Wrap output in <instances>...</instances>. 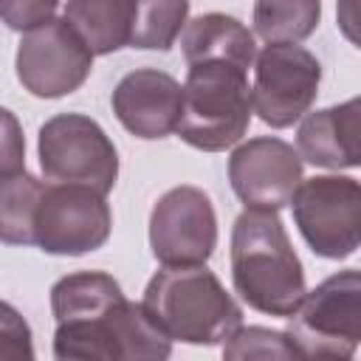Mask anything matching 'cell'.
<instances>
[{
	"label": "cell",
	"instance_id": "1",
	"mask_svg": "<svg viewBox=\"0 0 361 361\" xmlns=\"http://www.w3.org/2000/svg\"><path fill=\"white\" fill-rule=\"evenodd\" d=\"M56 361H169L172 338L144 302H130L104 271H76L54 282Z\"/></svg>",
	"mask_w": 361,
	"mask_h": 361
},
{
	"label": "cell",
	"instance_id": "2",
	"mask_svg": "<svg viewBox=\"0 0 361 361\" xmlns=\"http://www.w3.org/2000/svg\"><path fill=\"white\" fill-rule=\"evenodd\" d=\"M113 214L102 192L34 175H0V237L6 245H37L45 254L79 257L107 243Z\"/></svg>",
	"mask_w": 361,
	"mask_h": 361
},
{
	"label": "cell",
	"instance_id": "3",
	"mask_svg": "<svg viewBox=\"0 0 361 361\" xmlns=\"http://www.w3.org/2000/svg\"><path fill=\"white\" fill-rule=\"evenodd\" d=\"M231 282L248 307L268 316L290 319L305 302V271L276 212L245 209L234 220Z\"/></svg>",
	"mask_w": 361,
	"mask_h": 361
},
{
	"label": "cell",
	"instance_id": "4",
	"mask_svg": "<svg viewBox=\"0 0 361 361\" xmlns=\"http://www.w3.org/2000/svg\"><path fill=\"white\" fill-rule=\"evenodd\" d=\"M152 322L183 344H226L243 327V310L206 265L164 268L144 290Z\"/></svg>",
	"mask_w": 361,
	"mask_h": 361
},
{
	"label": "cell",
	"instance_id": "5",
	"mask_svg": "<svg viewBox=\"0 0 361 361\" xmlns=\"http://www.w3.org/2000/svg\"><path fill=\"white\" fill-rule=\"evenodd\" d=\"M245 73L228 62L189 65L178 124L180 141L203 152H223L245 135L254 110Z\"/></svg>",
	"mask_w": 361,
	"mask_h": 361
},
{
	"label": "cell",
	"instance_id": "6",
	"mask_svg": "<svg viewBox=\"0 0 361 361\" xmlns=\"http://www.w3.org/2000/svg\"><path fill=\"white\" fill-rule=\"evenodd\" d=\"M285 333L307 361L353 358L361 344V268L338 271L307 290Z\"/></svg>",
	"mask_w": 361,
	"mask_h": 361
},
{
	"label": "cell",
	"instance_id": "7",
	"mask_svg": "<svg viewBox=\"0 0 361 361\" xmlns=\"http://www.w3.org/2000/svg\"><path fill=\"white\" fill-rule=\"evenodd\" d=\"M39 166L54 183H79L107 195L118 178V152L99 121L59 113L39 127Z\"/></svg>",
	"mask_w": 361,
	"mask_h": 361
},
{
	"label": "cell",
	"instance_id": "8",
	"mask_svg": "<svg viewBox=\"0 0 361 361\" xmlns=\"http://www.w3.org/2000/svg\"><path fill=\"white\" fill-rule=\"evenodd\" d=\"M293 220L313 254L344 259L361 248V180L347 175H316L302 180Z\"/></svg>",
	"mask_w": 361,
	"mask_h": 361
},
{
	"label": "cell",
	"instance_id": "9",
	"mask_svg": "<svg viewBox=\"0 0 361 361\" xmlns=\"http://www.w3.org/2000/svg\"><path fill=\"white\" fill-rule=\"evenodd\" d=\"M217 245L212 197L197 186H175L158 197L149 214V248L164 268L206 265Z\"/></svg>",
	"mask_w": 361,
	"mask_h": 361
},
{
	"label": "cell",
	"instance_id": "10",
	"mask_svg": "<svg viewBox=\"0 0 361 361\" xmlns=\"http://www.w3.org/2000/svg\"><path fill=\"white\" fill-rule=\"evenodd\" d=\"M93 68V51L65 17L23 34L17 45V79L39 99H59L85 85Z\"/></svg>",
	"mask_w": 361,
	"mask_h": 361
},
{
	"label": "cell",
	"instance_id": "11",
	"mask_svg": "<svg viewBox=\"0 0 361 361\" xmlns=\"http://www.w3.org/2000/svg\"><path fill=\"white\" fill-rule=\"evenodd\" d=\"M319 59L302 45H265L254 62V113L274 130L296 124L316 102Z\"/></svg>",
	"mask_w": 361,
	"mask_h": 361
},
{
	"label": "cell",
	"instance_id": "12",
	"mask_svg": "<svg viewBox=\"0 0 361 361\" xmlns=\"http://www.w3.org/2000/svg\"><path fill=\"white\" fill-rule=\"evenodd\" d=\"M228 180L245 209L279 212L302 186V155L282 138H251L231 152Z\"/></svg>",
	"mask_w": 361,
	"mask_h": 361
},
{
	"label": "cell",
	"instance_id": "13",
	"mask_svg": "<svg viewBox=\"0 0 361 361\" xmlns=\"http://www.w3.org/2000/svg\"><path fill=\"white\" fill-rule=\"evenodd\" d=\"M110 102L124 130L147 141L178 133L183 116L180 82L158 68H138L121 76Z\"/></svg>",
	"mask_w": 361,
	"mask_h": 361
},
{
	"label": "cell",
	"instance_id": "14",
	"mask_svg": "<svg viewBox=\"0 0 361 361\" xmlns=\"http://www.w3.org/2000/svg\"><path fill=\"white\" fill-rule=\"evenodd\" d=\"M302 161L324 169L361 166V96L307 113L296 133Z\"/></svg>",
	"mask_w": 361,
	"mask_h": 361
},
{
	"label": "cell",
	"instance_id": "15",
	"mask_svg": "<svg viewBox=\"0 0 361 361\" xmlns=\"http://www.w3.org/2000/svg\"><path fill=\"white\" fill-rule=\"evenodd\" d=\"M180 51L186 65L200 62H228L248 71L257 62V45L248 25H243L231 14L209 11L186 23L180 37Z\"/></svg>",
	"mask_w": 361,
	"mask_h": 361
},
{
	"label": "cell",
	"instance_id": "16",
	"mask_svg": "<svg viewBox=\"0 0 361 361\" xmlns=\"http://www.w3.org/2000/svg\"><path fill=\"white\" fill-rule=\"evenodd\" d=\"M62 17L76 28L93 56H107L133 42L138 17L135 0H71Z\"/></svg>",
	"mask_w": 361,
	"mask_h": 361
},
{
	"label": "cell",
	"instance_id": "17",
	"mask_svg": "<svg viewBox=\"0 0 361 361\" xmlns=\"http://www.w3.org/2000/svg\"><path fill=\"white\" fill-rule=\"evenodd\" d=\"M319 0H290V3H254V31L268 45H296L310 37L319 25Z\"/></svg>",
	"mask_w": 361,
	"mask_h": 361
},
{
	"label": "cell",
	"instance_id": "18",
	"mask_svg": "<svg viewBox=\"0 0 361 361\" xmlns=\"http://www.w3.org/2000/svg\"><path fill=\"white\" fill-rule=\"evenodd\" d=\"M223 361H307V358L288 333L248 324L240 327L223 344Z\"/></svg>",
	"mask_w": 361,
	"mask_h": 361
},
{
	"label": "cell",
	"instance_id": "19",
	"mask_svg": "<svg viewBox=\"0 0 361 361\" xmlns=\"http://www.w3.org/2000/svg\"><path fill=\"white\" fill-rule=\"evenodd\" d=\"M189 3H138V17L133 28L130 48H147V51H169L180 28L186 25Z\"/></svg>",
	"mask_w": 361,
	"mask_h": 361
},
{
	"label": "cell",
	"instance_id": "20",
	"mask_svg": "<svg viewBox=\"0 0 361 361\" xmlns=\"http://www.w3.org/2000/svg\"><path fill=\"white\" fill-rule=\"evenodd\" d=\"M0 313H3L0 316V358L3 361H34L28 322L8 302H3Z\"/></svg>",
	"mask_w": 361,
	"mask_h": 361
},
{
	"label": "cell",
	"instance_id": "21",
	"mask_svg": "<svg viewBox=\"0 0 361 361\" xmlns=\"http://www.w3.org/2000/svg\"><path fill=\"white\" fill-rule=\"evenodd\" d=\"M0 14L8 28L28 34L54 20L56 3L54 0H6V3H0Z\"/></svg>",
	"mask_w": 361,
	"mask_h": 361
},
{
	"label": "cell",
	"instance_id": "22",
	"mask_svg": "<svg viewBox=\"0 0 361 361\" xmlns=\"http://www.w3.org/2000/svg\"><path fill=\"white\" fill-rule=\"evenodd\" d=\"M3 121H6V144H3V175H14V172H23L25 169V161H23V152H25V144H23V135L17 130V121L8 110H3Z\"/></svg>",
	"mask_w": 361,
	"mask_h": 361
},
{
	"label": "cell",
	"instance_id": "23",
	"mask_svg": "<svg viewBox=\"0 0 361 361\" xmlns=\"http://www.w3.org/2000/svg\"><path fill=\"white\" fill-rule=\"evenodd\" d=\"M336 23H338V31L355 48H361V0H338Z\"/></svg>",
	"mask_w": 361,
	"mask_h": 361
},
{
	"label": "cell",
	"instance_id": "24",
	"mask_svg": "<svg viewBox=\"0 0 361 361\" xmlns=\"http://www.w3.org/2000/svg\"><path fill=\"white\" fill-rule=\"evenodd\" d=\"M319 361H353V358H319Z\"/></svg>",
	"mask_w": 361,
	"mask_h": 361
}]
</instances>
